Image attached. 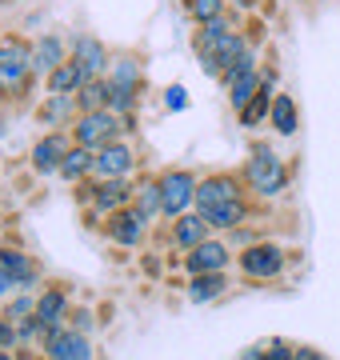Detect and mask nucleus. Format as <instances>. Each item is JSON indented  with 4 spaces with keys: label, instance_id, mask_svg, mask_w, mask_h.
I'll use <instances>...</instances> for the list:
<instances>
[{
    "label": "nucleus",
    "instance_id": "f257e3e1",
    "mask_svg": "<svg viewBox=\"0 0 340 360\" xmlns=\"http://www.w3.org/2000/svg\"><path fill=\"white\" fill-rule=\"evenodd\" d=\"M240 176L249 184L252 200H280L288 193V180H292V168L280 153H276L268 141H256L249 148V160L240 165Z\"/></svg>",
    "mask_w": 340,
    "mask_h": 360
},
{
    "label": "nucleus",
    "instance_id": "f03ea898",
    "mask_svg": "<svg viewBox=\"0 0 340 360\" xmlns=\"http://www.w3.org/2000/svg\"><path fill=\"white\" fill-rule=\"evenodd\" d=\"M105 77H108V89H112L108 108L124 112V116H136V108L144 101V89H148V80H144V56L140 52H129V49L112 52Z\"/></svg>",
    "mask_w": 340,
    "mask_h": 360
},
{
    "label": "nucleus",
    "instance_id": "7ed1b4c3",
    "mask_svg": "<svg viewBox=\"0 0 340 360\" xmlns=\"http://www.w3.org/2000/svg\"><path fill=\"white\" fill-rule=\"evenodd\" d=\"M32 72V40L20 32H0V101H16L37 84Z\"/></svg>",
    "mask_w": 340,
    "mask_h": 360
},
{
    "label": "nucleus",
    "instance_id": "20e7f679",
    "mask_svg": "<svg viewBox=\"0 0 340 360\" xmlns=\"http://www.w3.org/2000/svg\"><path fill=\"white\" fill-rule=\"evenodd\" d=\"M72 144H84V148H100V144H112L120 136H132L136 132V116L112 112V108H96V112H77L72 120Z\"/></svg>",
    "mask_w": 340,
    "mask_h": 360
},
{
    "label": "nucleus",
    "instance_id": "39448f33",
    "mask_svg": "<svg viewBox=\"0 0 340 360\" xmlns=\"http://www.w3.org/2000/svg\"><path fill=\"white\" fill-rule=\"evenodd\" d=\"M288 269V248L276 240H252V245L236 248V272L252 284H273Z\"/></svg>",
    "mask_w": 340,
    "mask_h": 360
},
{
    "label": "nucleus",
    "instance_id": "423d86ee",
    "mask_svg": "<svg viewBox=\"0 0 340 360\" xmlns=\"http://www.w3.org/2000/svg\"><path fill=\"white\" fill-rule=\"evenodd\" d=\"M157 184H160V217L164 220H176L181 212L197 208V184H200L197 168L169 165L157 172Z\"/></svg>",
    "mask_w": 340,
    "mask_h": 360
},
{
    "label": "nucleus",
    "instance_id": "0eeeda50",
    "mask_svg": "<svg viewBox=\"0 0 340 360\" xmlns=\"http://www.w3.org/2000/svg\"><path fill=\"white\" fill-rule=\"evenodd\" d=\"M96 232H100L112 248H120V252H136V248H144V240L152 236V224L129 205V208H120V212H112V217L100 220Z\"/></svg>",
    "mask_w": 340,
    "mask_h": 360
},
{
    "label": "nucleus",
    "instance_id": "6e6552de",
    "mask_svg": "<svg viewBox=\"0 0 340 360\" xmlns=\"http://www.w3.org/2000/svg\"><path fill=\"white\" fill-rule=\"evenodd\" d=\"M236 28L240 25L233 20V13H224V16H216V20H209V25H197V32H192V52H197L200 68H204L212 80L221 77V49Z\"/></svg>",
    "mask_w": 340,
    "mask_h": 360
},
{
    "label": "nucleus",
    "instance_id": "1a4fd4ad",
    "mask_svg": "<svg viewBox=\"0 0 340 360\" xmlns=\"http://www.w3.org/2000/svg\"><path fill=\"white\" fill-rule=\"evenodd\" d=\"M181 269L184 276H200V272H233L236 269V248L228 245V236L212 232L209 240H200L197 248L181 252Z\"/></svg>",
    "mask_w": 340,
    "mask_h": 360
},
{
    "label": "nucleus",
    "instance_id": "9d476101",
    "mask_svg": "<svg viewBox=\"0 0 340 360\" xmlns=\"http://www.w3.org/2000/svg\"><path fill=\"white\" fill-rule=\"evenodd\" d=\"M68 316H72V288L65 281H48L37 292V309H32V321L40 324V333L48 336L56 328H65Z\"/></svg>",
    "mask_w": 340,
    "mask_h": 360
},
{
    "label": "nucleus",
    "instance_id": "9b49d317",
    "mask_svg": "<svg viewBox=\"0 0 340 360\" xmlns=\"http://www.w3.org/2000/svg\"><path fill=\"white\" fill-rule=\"evenodd\" d=\"M140 168V148L132 144V136H120L112 144H100L96 148V160H92V176H136Z\"/></svg>",
    "mask_w": 340,
    "mask_h": 360
},
{
    "label": "nucleus",
    "instance_id": "f8f14e48",
    "mask_svg": "<svg viewBox=\"0 0 340 360\" xmlns=\"http://www.w3.org/2000/svg\"><path fill=\"white\" fill-rule=\"evenodd\" d=\"M68 60L92 80V77H105L108 72L112 49H108L100 37H92V32H72V37H68Z\"/></svg>",
    "mask_w": 340,
    "mask_h": 360
},
{
    "label": "nucleus",
    "instance_id": "ddd939ff",
    "mask_svg": "<svg viewBox=\"0 0 340 360\" xmlns=\"http://www.w3.org/2000/svg\"><path fill=\"white\" fill-rule=\"evenodd\" d=\"M68 148H72V132H68V129H48L44 136H37V141H32L28 165H32V172H37V176H56Z\"/></svg>",
    "mask_w": 340,
    "mask_h": 360
},
{
    "label": "nucleus",
    "instance_id": "4468645a",
    "mask_svg": "<svg viewBox=\"0 0 340 360\" xmlns=\"http://www.w3.org/2000/svg\"><path fill=\"white\" fill-rule=\"evenodd\" d=\"M40 352L53 360H96V345H92V333H80L72 324L56 328L40 340Z\"/></svg>",
    "mask_w": 340,
    "mask_h": 360
},
{
    "label": "nucleus",
    "instance_id": "2eb2a0df",
    "mask_svg": "<svg viewBox=\"0 0 340 360\" xmlns=\"http://www.w3.org/2000/svg\"><path fill=\"white\" fill-rule=\"evenodd\" d=\"M197 212L209 220V229L216 232V236H228V232H236L240 224H249V220H252L256 200H252V196H236V200H221V205L197 208Z\"/></svg>",
    "mask_w": 340,
    "mask_h": 360
},
{
    "label": "nucleus",
    "instance_id": "dca6fc26",
    "mask_svg": "<svg viewBox=\"0 0 340 360\" xmlns=\"http://www.w3.org/2000/svg\"><path fill=\"white\" fill-rule=\"evenodd\" d=\"M236 196H249V184L240 172H200V184H197V208H209V205H221V200H236Z\"/></svg>",
    "mask_w": 340,
    "mask_h": 360
},
{
    "label": "nucleus",
    "instance_id": "f3484780",
    "mask_svg": "<svg viewBox=\"0 0 340 360\" xmlns=\"http://www.w3.org/2000/svg\"><path fill=\"white\" fill-rule=\"evenodd\" d=\"M164 232H169V248H172V252H188V248H197L200 240H209V236H212L209 220L200 217L197 208L181 212L176 220H164Z\"/></svg>",
    "mask_w": 340,
    "mask_h": 360
},
{
    "label": "nucleus",
    "instance_id": "a211bd4d",
    "mask_svg": "<svg viewBox=\"0 0 340 360\" xmlns=\"http://www.w3.org/2000/svg\"><path fill=\"white\" fill-rule=\"evenodd\" d=\"M0 272H8L16 284H20V292H32L40 281H44V269H40V260L32 252L16 245H0Z\"/></svg>",
    "mask_w": 340,
    "mask_h": 360
},
{
    "label": "nucleus",
    "instance_id": "6ab92c4d",
    "mask_svg": "<svg viewBox=\"0 0 340 360\" xmlns=\"http://www.w3.org/2000/svg\"><path fill=\"white\" fill-rule=\"evenodd\" d=\"M68 60V40L60 37V32H40L37 40H32V72H37L40 80L48 77L56 65H65Z\"/></svg>",
    "mask_w": 340,
    "mask_h": 360
},
{
    "label": "nucleus",
    "instance_id": "aec40b11",
    "mask_svg": "<svg viewBox=\"0 0 340 360\" xmlns=\"http://www.w3.org/2000/svg\"><path fill=\"white\" fill-rule=\"evenodd\" d=\"M268 129H273L276 136H285V141H292V136L301 132V104H296V96L288 89H276L273 112H268Z\"/></svg>",
    "mask_w": 340,
    "mask_h": 360
},
{
    "label": "nucleus",
    "instance_id": "412c9836",
    "mask_svg": "<svg viewBox=\"0 0 340 360\" xmlns=\"http://www.w3.org/2000/svg\"><path fill=\"white\" fill-rule=\"evenodd\" d=\"M228 288H233V276L228 272H200V276H188L184 281V300L188 304H212Z\"/></svg>",
    "mask_w": 340,
    "mask_h": 360
},
{
    "label": "nucleus",
    "instance_id": "4be33fe9",
    "mask_svg": "<svg viewBox=\"0 0 340 360\" xmlns=\"http://www.w3.org/2000/svg\"><path fill=\"white\" fill-rule=\"evenodd\" d=\"M77 96H60V92H48L44 101L37 104V120L48 129H72V120H77Z\"/></svg>",
    "mask_w": 340,
    "mask_h": 360
},
{
    "label": "nucleus",
    "instance_id": "5701e85b",
    "mask_svg": "<svg viewBox=\"0 0 340 360\" xmlns=\"http://www.w3.org/2000/svg\"><path fill=\"white\" fill-rule=\"evenodd\" d=\"M132 208L140 212L148 224H157L160 217V184H157V172H144V176H136V193H132Z\"/></svg>",
    "mask_w": 340,
    "mask_h": 360
},
{
    "label": "nucleus",
    "instance_id": "b1692460",
    "mask_svg": "<svg viewBox=\"0 0 340 360\" xmlns=\"http://www.w3.org/2000/svg\"><path fill=\"white\" fill-rule=\"evenodd\" d=\"M92 160H96V153H92V148L72 144V148L65 153V160H60V172H56V176L65 180V184H80V180L92 176Z\"/></svg>",
    "mask_w": 340,
    "mask_h": 360
},
{
    "label": "nucleus",
    "instance_id": "393cba45",
    "mask_svg": "<svg viewBox=\"0 0 340 360\" xmlns=\"http://www.w3.org/2000/svg\"><path fill=\"white\" fill-rule=\"evenodd\" d=\"M84 72H80L77 65H72V60H65V65H56L53 72H48V77H44V89L48 92H60V96H77L80 89H84Z\"/></svg>",
    "mask_w": 340,
    "mask_h": 360
},
{
    "label": "nucleus",
    "instance_id": "a878e982",
    "mask_svg": "<svg viewBox=\"0 0 340 360\" xmlns=\"http://www.w3.org/2000/svg\"><path fill=\"white\" fill-rule=\"evenodd\" d=\"M108 101H112L108 77H92V80H84V89L77 92V108H80V112H96V108H108Z\"/></svg>",
    "mask_w": 340,
    "mask_h": 360
},
{
    "label": "nucleus",
    "instance_id": "bb28decb",
    "mask_svg": "<svg viewBox=\"0 0 340 360\" xmlns=\"http://www.w3.org/2000/svg\"><path fill=\"white\" fill-rule=\"evenodd\" d=\"M181 4H184V16L192 20V28L209 25V20L228 13V0H181Z\"/></svg>",
    "mask_w": 340,
    "mask_h": 360
},
{
    "label": "nucleus",
    "instance_id": "cd10ccee",
    "mask_svg": "<svg viewBox=\"0 0 340 360\" xmlns=\"http://www.w3.org/2000/svg\"><path fill=\"white\" fill-rule=\"evenodd\" d=\"M32 309H37V296H32V292H13L8 300H0V316H4V321H13V324L28 321Z\"/></svg>",
    "mask_w": 340,
    "mask_h": 360
},
{
    "label": "nucleus",
    "instance_id": "c85d7f7f",
    "mask_svg": "<svg viewBox=\"0 0 340 360\" xmlns=\"http://www.w3.org/2000/svg\"><path fill=\"white\" fill-rule=\"evenodd\" d=\"M160 104H164V112H184L188 108V89L184 84H169L160 92Z\"/></svg>",
    "mask_w": 340,
    "mask_h": 360
},
{
    "label": "nucleus",
    "instance_id": "c756f323",
    "mask_svg": "<svg viewBox=\"0 0 340 360\" xmlns=\"http://www.w3.org/2000/svg\"><path fill=\"white\" fill-rule=\"evenodd\" d=\"M264 345H268V360H292V352H296V345L285 336H268Z\"/></svg>",
    "mask_w": 340,
    "mask_h": 360
},
{
    "label": "nucleus",
    "instance_id": "7c9ffc66",
    "mask_svg": "<svg viewBox=\"0 0 340 360\" xmlns=\"http://www.w3.org/2000/svg\"><path fill=\"white\" fill-rule=\"evenodd\" d=\"M0 348H20V336H16V324L0 316Z\"/></svg>",
    "mask_w": 340,
    "mask_h": 360
},
{
    "label": "nucleus",
    "instance_id": "2f4dec72",
    "mask_svg": "<svg viewBox=\"0 0 340 360\" xmlns=\"http://www.w3.org/2000/svg\"><path fill=\"white\" fill-rule=\"evenodd\" d=\"M292 360H332V356H328L325 348H316V345H296Z\"/></svg>",
    "mask_w": 340,
    "mask_h": 360
},
{
    "label": "nucleus",
    "instance_id": "473e14b6",
    "mask_svg": "<svg viewBox=\"0 0 340 360\" xmlns=\"http://www.w3.org/2000/svg\"><path fill=\"white\" fill-rule=\"evenodd\" d=\"M68 324H72V328H80V333H92V312L89 309H72V316H68Z\"/></svg>",
    "mask_w": 340,
    "mask_h": 360
},
{
    "label": "nucleus",
    "instance_id": "72a5a7b5",
    "mask_svg": "<svg viewBox=\"0 0 340 360\" xmlns=\"http://www.w3.org/2000/svg\"><path fill=\"white\" fill-rule=\"evenodd\" d=\"M236 360H268V345H264V340H261V345H249Z\"/></svg>",
    "mask_w": 340,
    "mask_h": 360
},
{
    "label": "nucleus",
    "instance_id": "f704fd0d",
    "mask_svg": "<svg viewBox=\"0 0 340 360\" xmlns=\"http://www.w3.org/2000/svg\"><path fill=\"white\" fill-rule=\"evenodd\" d=\"M20 360H53V356H44L40 348H37V352H32V348H20Z\"/></svg>",
    "mask_w": 340,
    "mask_h": 360
},
{
    "label": "nucleus",
    "instance_id": "c9c22d12",
    "mask_svg": "<svg viewBox=\"0 0 340 360\" xmlns=\"http://www.w3.org/2000/svg\"><path fill=\"white\" fill-rule=\"evenodd\" d=\"M0 360H20V348H0Z\"/></svg>",
    "mask_w": 340,
    "mask_h": 360
},
{
    "label": "nucleus",
    "instance_id": "e433bc0d",
    "mask_svg": "<svg viewBox=\"0 0 340 360\" xmlns=\"http://www.w3.org/2000/svg\"><path fill=\"white\" fill-rule=\"evenodd\" d=\"M236 8H256V0H233Z\"/></svg>",
    "mask_w": 340,
    "mask_h": 360
}]
</instances>
